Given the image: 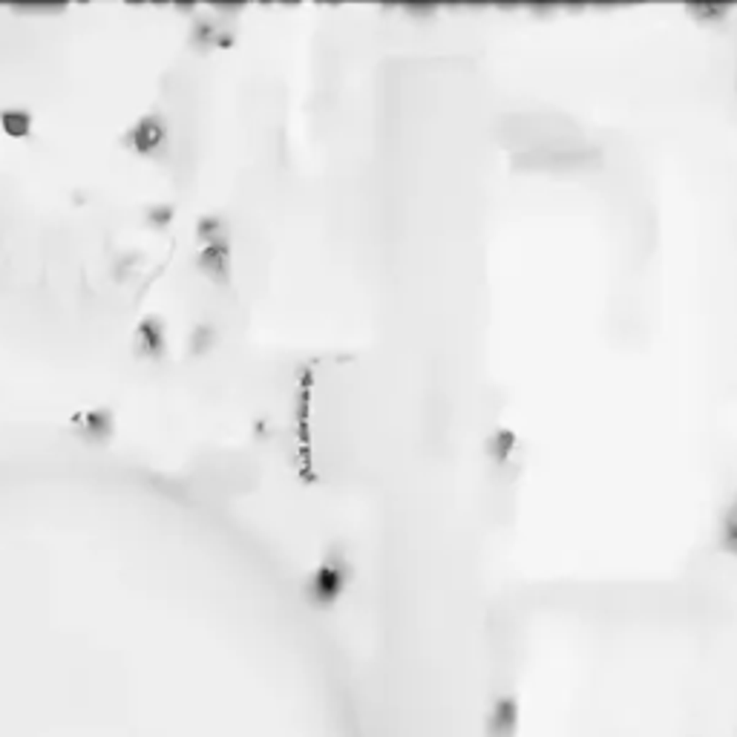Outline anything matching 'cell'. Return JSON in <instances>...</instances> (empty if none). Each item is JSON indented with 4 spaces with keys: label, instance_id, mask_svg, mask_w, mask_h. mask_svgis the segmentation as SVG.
Returning <instances> with one entry per match:
<instances>
[{
    "label": "cell",
    "instance_id": "obj_2",
    "mask_svg": "<svg viewBox=\"0 0 737 737\" xmlns=\"http://www.w3.org/2000/svg\"><path fill=\"white\" fill-rule=\"evenodd\" d=\"M725 533L734 536V541H737V504L732 507V516H729V522H725Z\"/></svg>",
    "mask_w": 737,
    "mask_h": 737
},
{
    "label": "cell",
    "instance_id": "obj_1",
    "mask_svg": "<svg viewBox=\"0 0 737 737\" xmlns=\"http://www.w3.org/2000/svg\"><path fill=\"white\" fill-rule=\"evenodd\" d=\"M161 138H165V130H161V124L156 119H147L136 127V130L130 133V144L138 147V150H153Z\"/></svg>",
    "mask_w": 737,
    "mask_h": 737
}]
</instances>
